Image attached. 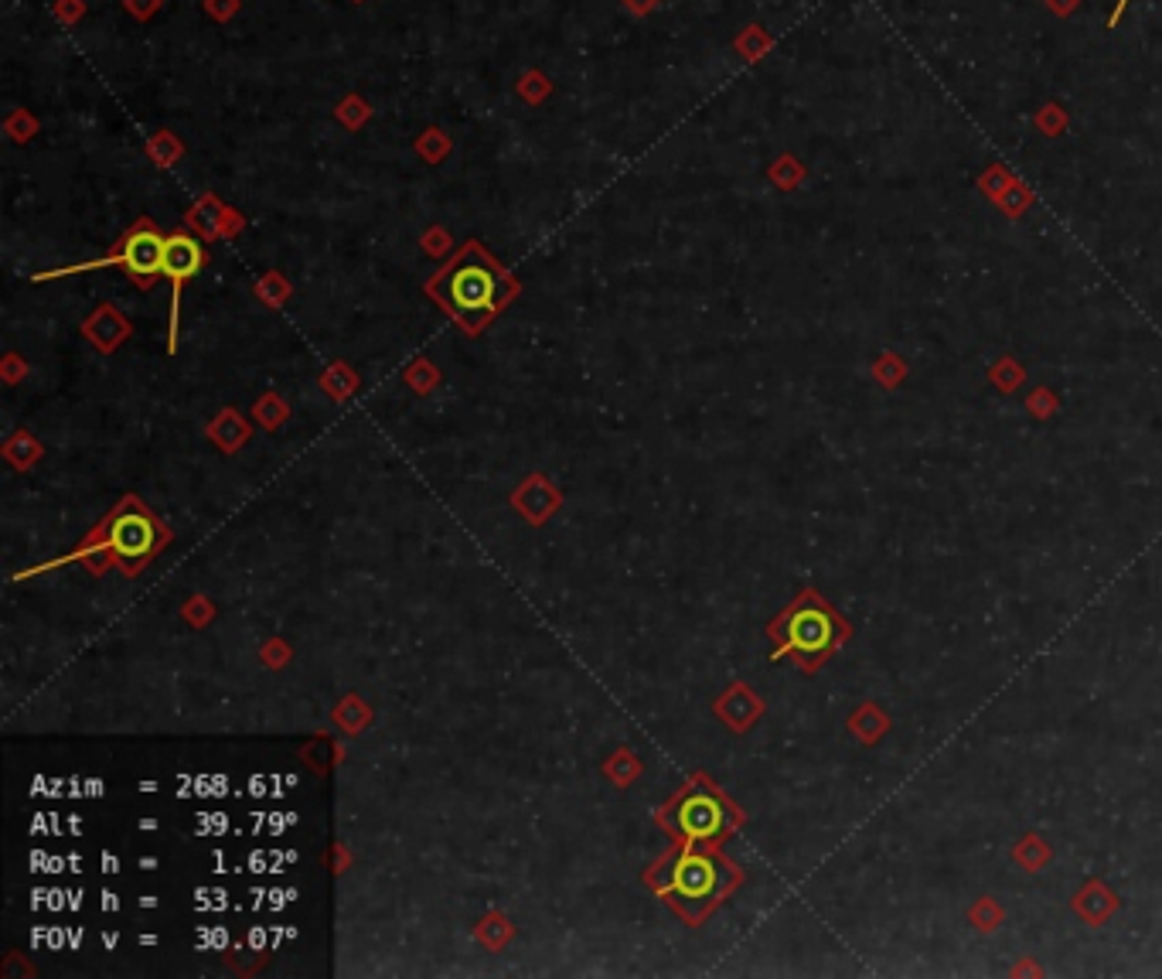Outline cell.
<instances>
[{
	"label": "cell",
	"mask_w": 1162,
	"mask_h": 979,
	"mask_svg": "<svg viewBox=\"0 0 1162 979\" xmlns=\"http://www.w3.org/2000/svg\"><path fill=\"white\" fill-rule=\"evenodd\" d=\"M427 291L467 331H481L508 300L515 297L512 276H508L477 243H471L443 273H437Z\"/></svg>",
	"instance_id": "6da1fadb"
},
{
	"label": "cell",
	"mask_w": 1162,
	"mask_h": 979,
	"mask_svg": "<svg viewBox=\"0 0 1162 979\" xmlns=\"http://www.w3.org/2000/svg\"><path fill=\"white\" fill-rule=\"evenodd\" d=\"M157 543H161L157 522L140 506H133V502L112 516V522H109V546H112V553L120 556V564L127 570H137L140 564H144V559L157 550Z\"/></svg>",
	"instance_id": "7a4b0ae2"
},
{
	"label": "cell",
	"mask_w": 1162,
	"mask_h": 979,
	"mask_svg": "<svg viewBox=\"0 0 1162 979\" xmlns=\"http://www.w3.org/2000/svg\"><path fill=\"white\" fill-rule=\"evenodd\" d=\"M668 887H672V898H678V905L713 901L716 894L723 890V871H720V863L713 857L686 853V857H678L672 863Z\"/></svg>",
	"instance_id": "3957f363"
},
{
	"label": "cell",
	"mask_w": 1162,
	"mask_h": 979,
	"mask_svg": "<svg viewBox=\"0 0 1162 979\" xmlns=\"http://www.w3.org/2000/svg\"><path fill=\"white\" fill-rule=\"evenodd\" d=\"M164 249H167V239H161V236L154 233L151 222H140V226L120 243L117 253H112L109 260L90 263V267L123 263L133 280H140V284H151L157 273H164Z\"/></svg>",
	"instance_id": "277c9868"
},
{
	"label": "cell",
	"mask_w": 1162,
	"mask_h": 979,
	"mask_svg": "<svg viewBox=\"0 0 1162 979\" xmlns=\"http://www.w3.org/2000/svg\"><path fill=\"white\" fill-rule=\"evenodd\" d=\"M675 826L683 829L689 839H716L726 829V809L720 805V799L706 795V792H696V795L678 802Z\"/></svg>",
	"instance_id": "5b68a950"
},
{
	"label": "cell",
	"mask_w": 1162,
	"mask_h": 979,
	"mask_svg": "<svg viewBox=\"0 0 1162 979\" xmlns=\"http://www.w3.org/2000/svg\"><path fill=\"white\" fill-rule=\"evenodd\" d=\"M202 267H205V246H202V243L191 239V236H185V233H178V236L167 239V249H164V276L175 284V300L181 297V284H185V280L194 276Z\"/></svg>",
	"instance_id": "8992f818"
},
{
	"label": "cell",
	"mask_w": 1162,
	"mask_h": 979,
	"mask_svg": "<svg viewBox=\"0 0 1162 979\" xmlns=\"http://www.w3.org/2000/svg\"><path fill=\"white\" fill-rule=\"evenodd\" d=\"M829 638H832V625H829L826 614L815 611V608L798 611L795 618H791V625H787V641H791L795 649H802V652L826 649Z\"/></svg>",
	"instance_id": "52a82bcc"
},
{
	"label": "cell",
	"mask_w": 1162,
	"mask_h": 979,
	"mask_svg": "<svg viewBox=\"0 0 1162 979\" xmlns=\"http://www.w3.org/2000/svg\"><path fill=\"white\" fill-rule=\"evenodd\" d=\"M1040 127H1043L1046 133H1057V130L1064 127V117H1060V109H1057V106H1046V109H1043V114H1040Z\"/></svg>",
	"instance_id": "ba28073f"
},
{
	"label": "cell",
	"mask_w": 1162,
	"mask_h": 979,
	"mask_svg": "<svg viewBox=\"0 0 1162 979\" xmlns=\"http://www.w3.org/2000/svg\"><path fill=\"white\" fill-rule=\"evenodd\" d=\"M1122 4H1125V0H1122Z\"/></svg>",
	"instance_id": "9c48e42d"
}]
</instances>
